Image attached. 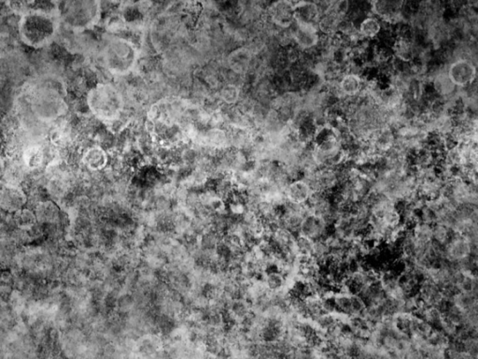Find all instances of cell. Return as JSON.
Listing matches in <instances>:
<instances>
[{
  "instance_id": "29",
  "label": "cell",
  "mask_w": 478,
  "mask_h": 359,
  "mask_svg": "<svg viewBox=\"0 0 478 359\" xmlns=\"http://www.w3.org/2000/svg\"><path fill=\"white\" fill-rule=\"evenodd\" d=\"M285 278L280 272H270L264 279L267 290L272 292H279L285 285Z\"/></svg>"
},
{
  "instance_id": "12",
  "label": "cell",
  "mask_w": 478,
  "mask_h": 359,
  "mask_svg": "<svg viewBox=\"0 0 478 359\" xmlns=\"http://www.w3.org/2000/svg\"><path fill=\"white\" fill-rule=\"evenodd\" d=\"M293 39L300 49L311 50L320 42V34L316 26L297 25L293 33Z\"/></svg>"
},
{
  "instance_id": "23",
  "label": "cell",
  "mask_w": 478,
  "mask_h": 359,
  "mask_svg": "<svg viewBox=\"0 0 478 359\" xmlns=\"http://www.w3.org/2000/svg\"><path fill=\"white\" fill-rule=\"evenodd\" d=\"M393 51L397 58L404 62L411 60L413 56H414L412 43L409 40L404 39V37L396 40L395 43H394Z\"/></svg>"
},
{
  "instance_id": "17",
  "label": "cell",
  "mask_w": 478,
  "mask_h": 359,
  "mask_svg": "<svg viewBox=\"0 0 478 359\" xmlns=\"http://www.w3.org/2000/svg\"><path fill=\"white\" fill-rule=\"evenodd\" d=\"M83 163L93 172L104 169L108 163V156L101 147H93L88 148L83 153Z\"/></svg>"
},
{
  "instance_id": "5",
  "label": "cell",
  "mask_w": 478,
  "mask_h": 359,
  "mask_svg": "<svg viewBox=\"0 0 478 359\" xmlns=\"http://www.w3.org/2000/svg\"><path fill=\"white\" fill-rule=\"evenodd\" d=\"M28 201V197L20 185L0 183V210L15 213L23 209Z\"/></svg>"
},
{
  "instance_id": "21",
  "label": "cell",
  "mask_w": 478,
  "mask_h": 359,
  "mask_svg": "<svg viewBox=\"0 0 478 359\" xmlns=\"http://www.w3.org/2000/svg\"><path fill=\"white\" fill-rule=\"evenodd\" d=\"M455 285L459 292L478 294L477 275L461 272L456 278Z\"/></svg>"
},
{
  "instance_id": "6",
  "label": "cell",
  "mask_w": 478,
  "mask_h": 359,
  "mask_svg": "<svg viewBox=\"0 0 478 359\" xmlns=\"http://www.w3.org/2000/svg\"><path fill=\"white\" fill-rule=\"evenodd\" d=\"M447 76L456 87H466L471 85L477 76L474 62L468 58H459L448 67Z\"/></svg>"
},
{
  "instance_id": "2",
  "label": "cell",
  "mask_w": 478,
  "mask_h": 359,
  "mask_svg": "<svg viewBox=\"0 0 478 359\" xmlns=\"http://www.w3.org/2000/svg\"><path fill=\"white\" fill-rule=\"evenodd\" d=\"M89 110L99 120L114 123L123 112V98L112 83H99L87 94Z\"/></svg>"
},
{
  "instance_id": "24",
  "label": "cell",
  "mask_w": 478,
  "mask_h": 359,
  "mask_svg": "<svg viewBox=\"0 0 478 359\" xmlns=\"http://www.w3.org/2000/svg\"><path fill=\"white\" fill-rule=\"evenodd\" d=\"M416 244L423 245L433 241V226L424 223H418L412 229Z\"/></svg>"
},
{
  "instance_id": "25",
  "label": "cell",
  "mask_w": 478,
  "mask_h": 359,
  "mask_svg": "<svg viewBox=\"0 0 478 359\" xmlns=\"http://www.w3.org/2000/svg\"><path fill=\"white\" fill-rule=\"evenodd\" d=\"M477 296L475 293L458 292L451 302L463 310L477 309Z\"/></svg>"
},
{
  "instance_id": "26",
  "label": "cell",
  "mask_w": 478,
  "mask_h": 359,
  "mask_svg": "<svg viewBox=\"0 0 478 359\" xmlns=\"http://www.w3.org/2000/svg\"><path fill=\"white\" fill-rule=\"evenodd\" d=\"M454 233L455 232L452 229L448 228L447 226L441 225V224H436L433 226V242L440 247H445Z\"/></svg>"
},
{
  "instance_id": "1",
  "label": "cell",
  "mask_w": 478,
  "mask_h": 359,
  "mask_svg": "<svg viewBox=\"0 0 478 359\" xmlns=\"http://www.w3.org/2000/svg\"><path fill=\"white\" fill-rule=\"evenodd\" d=\"M58 16L43 9L26 10L18 24L22 42L35 49L50 45L58 36Z\"/></svg>"
},
{
  "instance_id": "19",
  "label": "cell",
  "mask_w": 478,
  "mask_h": 359,
  "mask_svg": "<svg viewBox=\"0 0 478 359\" xmlns=\"http://www.w3.org/2000/svg\"><path fill=\"white\" fill-rule=\"evenodd\" d=\"M382 32V24L375 16H366L361 20L358 33L364 39H374Z\"/></svg>"
},
{
  "instance_id": "28",
  "label": "cell",
  "mask_w": 478,
  "mask_h": 359,
  "mask_svg": "<svg viewBox=\"0 0 478 359\" xmlns=\"http://www.w3.org/2000/svg\"><path fill=\"white\" fill-rule=\"evenodd\" d=\"M443 315H444L445 319L450 321L455 326H460L463 325L464 310H461L457 305L452 303V302L448 303L447 309L443 312Z\"/></svg>"
},
{
  "instance_id": "30",
  "label": "cell",
  "mask_w": 478,
  "mask_h": 359,
  "mask_svg": "<svg viewBox=\"0 0 478 359\" xmlns=\"http://www.w3.org/2000/svg\"><path fill=\"white\" fill-rule=\"evenodd\" d=\"M5 167H6V163H5L4 159L0 156V177L3 176Z\"/></svg>"
},
{
  "instance_id": "14",
  "label": "cell",
  "mask_w": 478,
  "mask_h": 359,
  "mask_svg": "<svg viewBox=\"0 0 478 359\" xmlns=\"http://www.w3.org/2000/svg\"><path fill=\"white\" fill-rule=\"evenodd\" d=\"M364 87V80L357 74L348 72L340 78L339 89L340 93L345 98H356L361 93Z\"/></svg>"
},
{
  "instance_id": "22",
  "label": "cell",
  "mask_w": 478,
  "mask_h": 359,
  "mask_svg": "<svg viewBox=\"0 0 478 359\" xmlns=\"http://www.w3.org/2000/svg\"><path fill=\"white\" fill-rule=\"evenodd\" d=\"M434 90L441 97H447L454 92L456 86L447 76V72L436 75L434 81Z\"/></svg>"
},
{
  "instance_id": "13",
  "label": "cell",
  "mask_w": 478,
  "mask_h": 359,
  "mask_svg": "<svg viewBox=\"0 0 478 359\" xmlns=\"http://www.w3.org/2000/svg\"><path fill=\"white\" fill-rule=\"evenodd\" d=\"M420 299L428 306L438 308L445 299L443 298L441 290L436 283L429 278H423L420 283Z\"/></svg>"
},
{
  "instance_id": "10",
  "label": "cell",
  "mask_w": 478,
  "mask_h": 359,
  "mask_svg": "<svg viewBox=\"0 0 478 359\" xmlns=\"http://www.w3.org/2000/svg\"><path fill=\"white\" fill-rule=\"evenodd\" d=\"M328 225L321 218L313 213H309L302 221L299 235L309 237L312 241L325 239L328 236Z\"/></svg>"
},
{
  "instance_id": "16",
  "label": "cell",
  "mask_w": 478,
  "mask_h": 359,
  "mask_svg": "<svg viewBox=\"0 0 478 359\" xmlns=\"http://www.w3.org/2000/svg\"><path fill=\"white\" fill-rule=\"evenodd\" d=\"M44 160V149L37 143H29L22 152V162L29 169H39Z\"/></svg>"
},
{
  "instance_id": "7",
  "label": "cell",
  "mask_w": 478,
  "mask_h": 359,
  "mask_svg": "<svg viewBox=\"0 0 478 359\" xmlns=\"http://www.w3.org/2000/svg\"><path fill=\"white\" fill-rule=\"evenodd\" d=\"M471 255H477V247L471 244L461 235L454 233L444 247V258L450 261H460Z\"/></svg>"
},
{
  "instance_id": "11",
  "label": "cell",
  "mask_w": 478,
  "mask_h": 359,
  "mask_svg": "<svg viewBox=\"0 0 478 359\" xmlns=\"http://www.w3.org/2000/svg\"><path fill=\"white\" fill-rule=\"evenodd\" d=\"M273 23L280 28H290L294 22V4L289 1H278L269 9Z\"/></svg>"
},
{
  "instance_id": "9",
  "label": "cell",
  "mask_w": 478,
  "mask_h": 359,
  "mask_svg": "<svg viewBox=\"0 0 478 359\" xmlns=\"http://www.w3.org/2000/svg\"><path fill=\"white\" fill-rule=\"evenodd\" d=\"M321 15L320 8L315 2L301 1L294 4V21L297 25L318 28Z\"/></svg>"
},
{
  "instance_id": "18",
  "label": "cell",
  "mask_w": 478,
  "mask_h": 359,
  "mask_svg": "<svg viewBox=\"0 0 478 359\" xmlns=\"http://www.w3.org/2000/svg\"><path fill=\"white\" fill-rule=\"evenodd\" d=\"M359 296L366 302V306L368 305H379L386 299V294L383 290L382 282L377 281L366 286Z\"/></svg>"
},
{
  "instance_id": "4",
  "label": "cell",
  "mask_w": 478,
  "mask_h": 359,
  "mask_svg": "<svg viewBox=\"0 0 478 359\" xmlns=\"http://www.w3.org/2000/svg\"><path fill=\"white\" fill-rule=\"evenodd\" d=\"M137 60L136 47L123 37H113L104 50V62L113 74H128L134 69Z\"/></svg>"
},
{
  "instance_id": "20",
  "label": "cell",
  "mask_w": 478,
  "mask_h": 359,
  "mask_svg": "<svg viewBox=\"0 0 478 359\" xmlns=\"http://www.w3.org/2000/svg\"><path fill=\"white\" fill-rule=\"evenodd\" d=\"M341 21V19L337 18L332 13L324 12L321 13L320 20L318 22V29L327 36H332L339 31Z\"/></svg>"
},
{
  "instance_id": "27",
  "label": "cell",
  "mask_w": 478,
  "mask_h": 359,
  "mask_svg": "<svg viewBox=\"0 0 478 359\" xmlns=\"http://www.w3.org/2000/svg\"><path fill=\"white\" fill-rule=\"evenodd\" d=\"M313 247H314V241L301 235L296 237L294 242V249L299 258H310L312 256Z\"/></svg>"
},
{
  "instance_id": "15",
  "label": "cell",
  "mask_w": 478,
  "mask_h": 359,
  "mask_svg": "<svg viewBox=\"0 0 478 359\" xmlns=\"http://www.w3.org/2000/svg\"><path fill=\"white\" fill-rule=\"evenodd\" d=\"M286 199L288 201L299 204H306L312 191L309 185L303 179L291 181L290 185L284 191Z\"/></svg>"
},
{
  "instance_id": "3",
  "label": "cell",
  "mask_w": 478,
  "mask_h": 359,
  "mask_svg": "<svg viewBox=\"0 0 478 359\" xmlns=\"http://www.w3.org/2000/svg\"><path fill=\"white\" fill-rule=\"evenodd\" d=\"M99 2L67 1L61 4L60 19L66 28L75 32L91 28L100 17Z\"/></svg>"
},
{
  "instance_id": "8",
  "label": "cell",
  "mask_w": 478,
  "mask_h": 359,
  "mask_svg": "<svg viewBox=\"0 0 478 359\" xmlns=\"http://www.w3.org/2000/svg\"><path fill=\"white\" fill-rule=\"evenodd\" d=\"M334 302H336V314L348 317H360L366 307L363 299L353 294L340 293L334 297Z\"/></svg>"
}]
</instances>
